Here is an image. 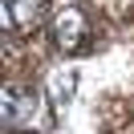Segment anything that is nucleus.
Listing matches in <instances>:
<instances>
[{"label": "nucleus", "instance_id": "nucleus-4", "mask_svg": "<svg viewBox=\"0 0 134 134\" xmlns=\"http://www.w3.org/2000/svg\"><path fill=\"white\" fill-rule=\"evenodd\" d=\"M73 98V73H53V102H69Z\"/></svg>", "mask_w": 134, "mask_h": 134}, {"label": "nucleus", "instance_id": "nucleus-2", "mask_svg": "<svg viewBox=\"0 0 134 134\" xmlns=\"http://www.w3.org/2000/svg\"><path fill=\"white\" fill-rule=\"evenodd\" d=\"M53 37L65 53H77L85 45V12L81 8H61L57 20H53Z\"/></svg>", "mask_w": 134, "mask_h": 134}, {"label": "nucleus", "instance_id": "nucleus-3", "mask_svg": "<svg viewBox=\"0 0 134 134\" xmlns=\"http://www.w3.org/2000/svg\"><path fill=\"white\" fill-rule=\"evenodd\" d=\"M4 16L16 33H33L45 16V0H4Z\"/></svg>", "mask_w": 134, "mask_h": 134}, {"label": "nucleus", "instance_id": "nucleus-1", "mask_svg": "<svg viewBox=\"0 0 134 134\" xmlns=\"http://www.w3.org/2000/svg\"><path fill=\"white\" fill-rule=\"evenodd\" d=\"M0 118L8 130H37V126H45L49 110H45V98L37 90H4Z\"/></svg>", "mask_w": 134, "mask_h": 134}]
</instances>
